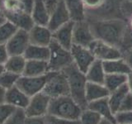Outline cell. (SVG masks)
I'll return each instance as SVG.
<instances>
[{
    "mask_svg": "<svg viewBox=\"0 0 132 124\" xmlns=\"http://www.w3.org/2000/svg\"><path fill=\"white\" fill-rule=\"evenodd\" d=\"M88 22L95 38L120 49L126 27L125 19L113 18Z\"/></svg>",
    "mask_w": 132,
    "mask_h": 124,
    "instance_id": "1",
    "label": "cell"
},
{
    "mask_svg": "<svg viewBox=\"0 0 132 124\" xmlns=\"http://www.w3.org/2000/svg\"><path fill=\"white\" fill-rule=\"evenodd\" d=\"M62 71L67 77L69 87V95L81 107L82 110L86 109L88 107V102L86 100L85 91L88 80L85 74L82 72L74 63L71 64Z\"/></svg>",
    "mask_w": 132,
    "mask_h": 124,
    "instance_id": "2",
    "label": "cell"
},
{
    "mask_svg": "<svg viewBox=\"0 0 132 124\" xmlns=\"http://www.w3.org/2000/svg\"><path fill=\"white\" fill-rule=\"evenodd\" d=\"M82 109L70 95H65L51 99L48 114L64 119L78 121Z\"/></svg>",
    "mask_w": 132,
    "mask_h": 124,
    "instance_id": "3",
    "label": "cell"
},
{
    "mask_svg": "<svg viewBox=\"0 0 132 124\" xmlns=\"http://www.w3.org/2000/svg\"><path fill=\"white\" fill-rule=\"evenodd\" d=\"M122 0H104L96 9L85 12V19L88 22L113 18H124L121 4Z\"/></svg>",
    "mask_w": 132,
    "mask_h": 124,
    "instance_id": "4",
    "label": "cell"
},
{
    "mask_svg": "<svg viewBox=\"0 0 132 124\" xmlns=\"http://www.w3.org/2000/svg\"><path fill=\"white\" fill-rule=\"evenodd\" d=\"M50 58L48 60L49 71H62L73 63L69 50L65 49L52 40L49 45Z\"/></svg>",
    "mask_w": 132,
    "mask_h": 124,
    "instance_id": "5",
    "label": "cell"
},
{
    "mask_svg": "<svg viewBox=\"0 0 132 124\" xmlns=\"http://www.w3.org/2000/svg\"><path fill=\"white\" fill-rule=\"evenodd\" d=\"M43 93L51 98L69 95V87L67 77L63 71H49Z\"/></svg>",
    "mask_w": 132,
    "mask_h": 124,
    "instance_id": "6",
    "label": "cell"
},
{
    "mask_svg": "<svg viewBox=\"0 0 132 124\" xmlns=\"http://www.w3.org/2000/svg\"><path fill=\"white\" fill-rule=\"evenodd\" d=\"M34 0H0V10L6 20H10L16 16L30 13Z\"/></svg>",
    "mask_w": 132,
    "mask_h": 124,
    "instance_id": "7",
    "label": "cell"
},
{
    "mask_svg": "<svg viewBox=\"0 0 132 124\" xmlns=\"http://www.w3.org/2000/svg\"><path fill=\"white\" fill-rule=\"evenodd\" d=\"M88 48L93 52L95 59L102 61L111 60L123 57V54L118 47L98 39H95Z\"/></svg>",
    "mask_w": 132,
    "mask_h": 124,
    "instance_id": "8",
    "label": "cell"
},
{
    "mask_svg": "<svg viewBox=\"0 0 132 124\" xmlns=\"http://www.w3.org/2000/svg\"><path fill=\"white\" fill-rule=\"evenodd\" d=\"M48 79V73L41 76H24L21 75L16 85L26 94L27 96L32 97L33 95L42 92Z\"/></svg>",
    "mask_w": 132,
    "mask_h": 124,
    "instance_id": "9",
    "label": "cell"
},
{
    "mask_svg": "<svg viewBox=\"0 0 132 124\" xmlns=\"http://www.w3.org/2000/svg\"><path fill=\"white\" fill-rule=\"evenodd\" d=\"M51 98L40 92L30 98L28 105L24 109L27 117H45L48 113Z\"/></svg>",
    "mask_w": 132,
    "mask_h": 124,
    "instance_id": "10",
    "label": "cell"
},
{
    "mask_svg": "<svg viewBox=\"0 0 132 124\" xmlns=\"http://www.w3.org/2000/svg\"><path fill=\"white\" fill-rule=\"evenodd\" d=\"M29 45L30 39L28 32L18 29L6 43V47L9 56H23Z\"/></svg>",
    "mask_w": 132,
    "mask_h": 124,
    "instance_id": "11",
    "label": "cell"
},
{
    "mask_svg": "<svg viewBox=\"0 0 132 124\" xmlns=\"http://www.w3.org/2000/svg\"><path fill=\"white\" fill-rule=\"evenodd\" d=\"M70 52L73 57V63L84 74L87 72L90 65L96 60L93 52L88 47H82L76 44H73Z\"/></svg>",
    "mask_w": 132,
    "mask_h": 124,
    "instance_id": "12",
    "label": "cell"
},
{
    "mask_svg": "<svg viewBox=\"0 0 132 124\" xmlns=\"http://www.w3.org/2000/svg\"><path fill=\"white\" fill-rule=\"evenodd\" d=\"M95 39L96 38L90 27L89 22L86 19L79 22H74L73 33V44L89 47Z\"/></svg>",
    "mask_w": 132,
    "mask_h": 124,
    "instance_id": "13",
    "label": "cell"
},
{
    "mask_svg": "<svg viewBox=\"0 0 132 124\" xmlns=\"http://www.w3.org/2000/svg\"><path fill=\"white\" fill-rule=\"evenodd\" d=\"M30 44L49 47L53 40V32L47 26L35 24L28 31Z\"/></svg>",
    "mask_w": 132,
    "mask_h": 124,
    "instance_id": "14",
    "label": "cell"
},
{
    "mask_svg": "<svg viewBox=\"0 0 132 124\" xmlns=\"http://www.w3.org/2000/svg\"><path fill=\"white\" fill-rule=\"evenodd\" d=\"M70 18L69 12L66 7V5L64 0H60L57 7L53 10V12L50 14V19L47 24V27L51 29V32H55L56 29L67 23Z\"/></svg>",
    "mask_w": 132,
    "mask_h": 124,
    "instance_id": "15",
    "label": "cell"
},
{
    "mask_svg": "<svg viewBox=\"0 0 132 124\" xmlns=\"http://www.w3.org/2000/svg\"><path fill=\"white\" fill-rule=\"evenodd\" d=\"M73 27L74 22L71 20L63 25V26L56 29L55 32H53V40L55 41L61 47L70 51V49H71L73 44Z\"/></svg>",
    "mask_w": 132,
    "mask_h": 124,
    "instance_id": "16",
    "label": "cell"
},
{
    "mask_svg": "<svg viewBox=\"0 0 132 124\" xmlns=\"http://www.w3.org/2000/svg\"><path fill=\"white\" fill-rule=\"evenodd\" d=\"M30 101V97L22 92L18 86L14 85L6 90L5 103L16 109H25Z\"/></svg>",
    "mask_w": 132,
    "mask_h": 124,
    "instance_id": "17",
    "label": "cell"
},
{
    "mask_svg": "<svg viewBox=\"0 0 132 124\" xmlns=\"http://www.w3.org/2000/svg\"><path fill=\"white\" fill-rule=\"evenodd\" d=\"M87 109H89L91 110L97 112V113L101 115V117L102 118H106L107 120H109V121L114 122L115 124H117L115 120V114L112 113L109 104L108 97L97 99V100L88 103Z\"/></svg>",
    "mask_w": 132,
    "mask_h": 124,
    "instance_id": "18",
    "label": "cell"
},
{
    "mask_svg": "<svg viewBox=\"0 0 132 124\" xmlns=\"http://www.w3.org/2000/svg\"><path fill=\"white\" fill-rule=\"evenodd\" d=\"M31 18L35 24L47 26L50 19V12L43 0H34L31 10Z\"/></svg>",
    "mask_w": 132,
    "mask_h": 124,
    "instance_id": "19",
    "label": "cell"
},
{
    "mask_svg": "<svg viewBox=\"0 0 132 124\" xmlns=\"http://www.w3.org/2000/svg\"><path fill=\"white\" fill-rule=\"evenodd\" d=\"M85 75L88 82L104 84L106 72L103 68L102 61L97 59L95 60L87 70Z\"/></svg>",
    "mask_w": 132,
    "mask_h": 124,
    "instance_id": "20",
    "label": "cell"
},
{
    "mask_svg": "<svg viewBox=\"0 0 132 124\" xmlns=\"http://www.w3.org/2000/svg\"><path fill=\"white\" fill-rule=\"evenodd\" d=\"M110 92L104 84H96V83L88 82L86 85L85 96L87 102L90 103L97 99L108 97Z\"/></svg>",
    "mask_w": 132,
    "mask_h": 124,
    "instance_id": "21",
    "label": "cell"
},
{
    "mask_svg": "<svg viewBox=\"0 0 132 124\" xmlns=\"http://www.w3.org/2000/svg\"><path fill=\"white\" fill-rule=\"evenodd\" d=\"M49 72L48 61L44 60H27L25 66L24 72L22 75L24 76H41L46 74Z\"/></svg>",
    "mask_w": 132,
    "mask_h": 124,
    "instance_id": "22",
    "label": "cell"
},
{
    "mask_svg": "<svg viewBox=\"0 0 132 124\" xmlns=\"http://www.w3.org/2000/svg\"><path fill=\"white\" fill-rule=\"evenodd\" d=\"M103 68L106 74H128L132 69L124 58H119L111 60L102 61Z\"/></svg>",
    "mask_w": 132,
    "mask_h": 124,
    "instance_id": "23",
    "label": "cell"
},
{
    "mask_svg": "<svg viewBox=\"0 0 132 124\" xmlns=\"http://www.w3.org/2000/svg\"><path fill=\"white\" fill-rule=\"evenodd\" d=\"M23 56L27 60H35L48 61L50 58V48L49 47L30 44Z\"/></svg>",
    "mask_w": 132,
    "mask_h": 124,
    "instance_id": "24",
    "label": "cell"
},
{
    "mask_svg": "<svg viewBox=\"0 0 132 124\" xmlns=\"http://www.w3.org/2000/svg\"><path fill=\"white\" fill-rule=\"evenodd\" d=\"M64 2L72 21L79 22L85 20V7L82 0H64Z\"/></svg>",
    "mask_w": 132,
    "mask_h": 124,
    "instance_id": "25",
    "label": "cell"
},
{
    "mask_svg": "<svg viewBox=\"0 0 132 124\" xmlns=\"http://www.w3.org/2000/svg\"><path fill=\"white\" fill-rule=\"evenodd\" d=\"M129 89L126 84H123L120 88L117 89L116 90L111 92L108 96V101L109 104L111 109L112 113L115 114L117 112H118L119 107L121 106V103H122L123 99L129 93Z\"/></svg>",
    "mask_w": 132,
    "mask_h": 124,
    "instance_id": "26",
    "label": "cell"
},
{
    "mask_svg": "<svg viewBox=\"0 0 132 124\" xmlns=\"http://www.w3.org/2000/svg\"><path fill=\"white\" fill-rule=\"evenodd\" d=\"M27 60L24 56H10L4 64V68L7 71L22 75Z\"/></svg>",
    "mask_w": 132,
    "mask_h": 124,
    "instance_id": "27",
    "label": "cell"
},
{
    "mask_svg": "<svg viewBox=\"0 0 132 124\" xmlns=\"http://www.w3.org/2000/svg\"><path fill=\"white\" fill-rule=\"evenodd\" d=\"M127 82V74H106L104 85L111 93L120 88Z\"/></svg>",
    "mask_w": 132,
    "mask_h": 124,
    "instance_id": "28",
    "label": "cell"
},
{
    "mask_svg": "<svg viewBox=\"0 0 132 124\" xmlns=\"http://www.w3.org/2000/svg\"><path fill=\"white\" fill-rule=\"evenodd\" d=\"M18 30V28L10 21H4L3 23L0 24V44L6 45Z\"/></svg>",
    "mask_w": 132,
    "mask_h": 124,
    "instance_id": "29",
    "label": "cell"
},
{
    "mask_svg": "<svg viewBox=\"0 0 132 124\" xmlns=\"http://www.w3.org/2000/svg\"><path fill=\"white\" fill-rule=\"evenodd\" d=\"M102 118L97 112L86 109L82 111V113L78 119L79 124H99Z\"/></svg>",
    "mask_w": 132,
    "mask_h": 124,
    "instance_id": "30",
    "label": "cell"
},
{
    "mask_svg": "<svg viewBox=\"0 0 132 124\" xmlns=\"http://www.w3.org/2000/svg\"><path fill=\"white\" fill-rule=\"evenodd\" d=\"M20 76L21 75H18V74L7 71V70H4V71L0 74V86H2L3 88L6 90L10 89L12 86L16 85Z\"/></svg>",
    "mask_w": 132,
    "mask_h": 124,
    "instance_id": "31",
    "label": "cell"
},
{
    "mask_svg": "<svg viewBox=\"0 0 132 124\" xmlns=\"http://www.w3.org/2000/svg\"><path fill=\"white\" fill-rule=\"evenodd\" d=\"M16 109L15 107L6 103H0V124H4L11 116L15 113Z\"/></svg>",
    "mask_w": 132,
    "mask_h": 124,
    "instance_id": "32",
    "label": "cell"
},
{
    "mask_svg": "<svg viewBox=\"0 0 132 124\" xmlns=\"http://www.w3.org/2000/svg\"><path fill=\"white\" fill-rule=\"evenodd\" d=\"M115 120L117 124H132V111H118Z\"/></svg>",
    "mask_w": 132,
    "mask_h": 124,
    "instance_id": "33",
    "label": "cell"
},
{
    "mask_svg": "<svg viewBox=\"0 0 132 124\" xmlns=\"http://www.w3.org/2000/svg\"><path fill=\"white\" fill-rule=\"evenodd\" d=\"M45 124H79L78 121L64 119L48 113L45 116Z\"/></svg>",
    "mask_w": 132,
    "mask_h": 124,
    "instance_id": "34",
    "label": "cell"
},
{
    "mask_svg": "<svg viewBox=\"0 0 132 124\" xmlns=\"http://www.w3.org/2000/svg\"><path fill=\"white\" fill-rule=\"evenodd\" d=\"M25 118H26V114L24 109H16L15 113L4 124H25Z\"/></svg>",
    "mask_w": 132,
    "mask_h": 124,
    "instance_id": "35",
    "label": "cell"
},
{
    "mask_svg": "<svg viewBox=\"0 0 132 124\" xmlns=\"http://www.w3.org/2000/svg\"><path fill=\"white\" fill-rule=\"evenodd\" d=\"M121 12L124 18L132 15V0H122L121 4Z\"/></svg>",
    "mask_w": 132,
    "mask_h": 124,
    "instance_id": "36",
    "label": "cell"
},
{
    "mask_svg": "<svg viewBox=\"0 0 132 124\" xmlns=\"http://www.w3.org/2000/svg\"><path fill=\"white\" fill-rule=\"evenodd\" d=\"M118 111H132V94L128 93L121 103Z\"/></svg>",
    "mask_w": 132,
    "mask_h": 124,
    "instance_id": "37",
    "label": "cell"
},
{
    "mask_svg": "<svg viewBox=\"0 0 132 124\" xmlns=\"http://www.w3.org/2000/svg\"><path fill=\"white\" fill-rule=\"evenodd\" d=\"M85 7V12L96 9L101 4L104 2V0H82Z\"/></svg>",
    "mask_w": 132,
    "mask_h": 124,
    "instance_id": "38",
    "label": "cell"
},
{
    "mask_svg": "<svg viewBox=\"0 0 132 124\" xmlns=\"http://www.w3.org/2000/svg\"><path fill=\"white\" fill-rule=\"evenodd\" d=\"M9 56H9V54H8L6 45L0 44V64H2V65L5 64Z\"/></svg>",
    "mask_w": 132,
    "mask_h": 124,
    "instance_id": "39",
    "label": "cell"
},
{
    "mask_svg": "<svg viewBox=\"0 0 132 124\" xmlns=\"http://www.w3.org/2000/svg\"><path fill=\"white\" fill-rule=\"evenodd\" d=\"M25 124H45V117H27Z\"/></svg>",
    "mask_w": 132,
    "mask_h": 124,
    "instance_id": "40",
    "label": "cell"
},
{
    "mask_svg": "<svg viewBox=\"0 0 132 124\" xmlns=\"http://www.w3.org/2000/svg\"><path fill=\"white\" fill-rule=\"evenodd\" d=\"M44 3L46 8L48 9L50 14L53 12V10L57 7V5L59 4L60 0H43Z\"/></svg>",
    "mask_w": 132,
    "mask_h": 124,
    "instance_id": "41",
    "label": "cell"
},
{
    "mask_svg": "<svg viewBox=\"0 0 132 124\" xmlns=\"http://www.w3.org/2000/svg\"><path fill=\"white\" fill-rule=\"evenodd\" d=\"M123 58L126 60V61L127 62V64L129 65V66L130 67V69H132V49L130 51L126 52L123 55Z\"/></svg>",
    "mask_w": 132,
    "mask_h": 124,
    "instance_id": "42",
    "label": "cell"
},
{
    "mask_svg": "<svg viewBox=\"0 0 132 124\" xmlns=\"http://www.w3.org/2000/svg\"><path fill=\"white\" fill-rule=\"evenodd\" d=\"M126 84L128 86L130 93L132 94V71H130L129 74H127V82Z\"/></svg>",
    "mask_w": 132,
    "mask_h": 124,
    "instance_id": "43",
    "label": "cell"
},
{
    "mask_svg": "<svg viewBox=\"0 0 132 124\" xmlns=\"http://www.w3.org/2000/svg\"><path fill=\"white\" fill-rule=\"evenodd\" d=\"M6 89H4L2 86H0V103H5Z\"/></svg>",
    "mask_w": 132,
    "mask_h": 124,
    "instance_id": "44",
    "label": "cell"
},
{
    "mask_svg": "<svg viewBox=\"0 0 132 124\" xmlns=\"http://www.w3.org/2000/svg\"><path fill=\"white\" fill-rule=\"evenodd\" d=\"M125 20H126V22L127 26L129 27H130V28H132V15L127 17V18Z\"/></svg>",
    "mask_w": 132,
    "mask_h": 124,
    "instance_id": "45",
    "label": "cell"
},
{
    "mask_svg": "<svg viewBox=\"0 0 132 124\" xmlns=\"http://www.w3.org/2000/svg\"><path fill=\"white\" fill-rule=\"evenodd\" d=\"M99 124H115V123L112 122H111V121H109V120L106 119V118H102L101 120V122H99Z\"/></svg>",
    "mask_w": 132,
    "mask_h": 124,
    "instance_id": "46",
    "label": "cell"
},
{
    "mask_svg": "<svg viewBox=\"0 0 132 124\" xmlns=\"http://www.w3.org/2000/svg\"><path fill=\"white\" fill-rule=\"evenodd\" d=\"M5 20H6L5 17H4V15L3 14V12H1V10H0V24L3 23Z\"/></svg>",
    "mask_w": 132,
    "mask_h": 124,
    "instance_id": "47",
    "label": "cell"
},
{
    "mask_svg": "<svg viewBox=\"0 0 132 124\" xmlns=\"http://www.w3.org/2000/svg\"><path fill=\"white\" fill-rule=\"evenodd\" d=\"M4 70H5V68H4V65L0 64V74H1Z\"/></svg>",
    "mask_w": 132,
    "mask_h": 124,
    "instance_id": "48",
    "label": "cell"
}]
</instances>
